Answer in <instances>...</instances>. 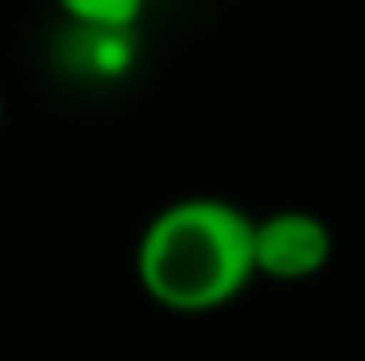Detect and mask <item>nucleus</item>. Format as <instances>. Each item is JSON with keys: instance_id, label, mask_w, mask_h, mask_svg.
I'll return each instance as SVG.
<instances>
[{"instance_id": "nucleus-1", "label": "nucleus", "mask_w": 365, "mask_h": 361, "mask_svg": "<svg viewBox=\"0 0 365 361\" xmlns=\"http://www.w3.org/2000/svg\"><path fill=\"white\" fill-rule=\"evenodd\" d=\"M134 273L148 301L204 315L236 301L255 278V218L232 199L190 195L158 208L134 245Z\"/></svg>"}, {"instance_id": "nucleus-2", "label": "nucleus", "mask_w": 365, "mask_h": 361, "mask_svg": "<svg viewBox=\"0 0 365 361\" xmlns=\"http://www.w3.org/2000/svg\"><path fill=\"white\" fill-rule=\"evenodd\" d=\"M333 260V227L310 208H273L255 218V269L273 283H305Z\"/></svg>"}, {"instance_id": "nucleus-3", "label": "nucleus", "mask_w": 365, "mask_h": 361, "mask_svg": "<svg viewBox=\"0 0 365 361\" xmlns=\"http://www.w3.org/2000/svg\"><path fill=\"white\" fill-rule=\"evenodd\" d=\"M79 33H130L143 14V0H56Z\"/></svg>"}]
</instances>
